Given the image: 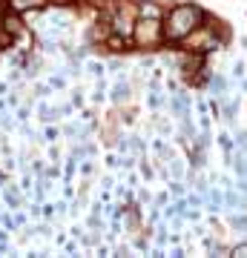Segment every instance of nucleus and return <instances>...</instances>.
<instances>
[{
  "label": "nucleus",
  "instance_id": "obj_2",
  "mask_svg": "<svg viewBox=\"0 0 247 258\" xmlns=\"http://www.w3.org/2000/svg\"><path fill=\"white\" fill-rule=\"evenodd\" d=\"M161 35H164V26L158 20V9L156 6H144L141 18L132 26V40H135L138 46H156L158 40H161Z\"/></svg>",
  "mask_w": 247,
  "mask_h": 258
},
{
  "label": "nucleus",
  "instance_id": "obj_1",
  "mask_svg": "<svg viewBox=\"0 0 247 258\" xmlns=\"http://www.w3.org/2000/svg\"><path fill=\"white\" fill-rule=\"evenodd\" d=\"M202 23V12L195 9V6H175L167 20L161 23L164 26V35L173 37V40H184V37L190 35L192 29Z\"/></svg>",
  "mask_w": 247,
  "mask_h": 258
},
{
  "label": "nucleus",
  "instance_id": "obj_3",
  "mask_svg": "<svg viewBox=\"0 0 247 258\" xmlns=\"http://www.w3.org/2000/svg\"><path fill=\"white\" fill-rule=\"evenodd\" d=\"M0 32H3V18H0Z\"/></svg>",
  "mask_w": 247,
  "mask_h": 258
}]
</instances>
